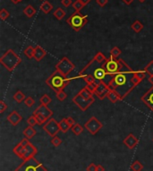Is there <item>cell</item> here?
Masks as SVG:
<instances>
[{
	"label": "cell",
	"instance_id": "53",
	"mask_svg": "<svg viewBox=\"0 0 153 171\" xmlns=\"http://www.w3.org/2000/svg\"><path fill=\"white\" fill-rule=\"evenodd\" d=\"M80 1L82 2V3L83 4V5H84V6H86V5H88V4H89V3H90V2H91L92 0H80Z\"/></svg>",
	"mask_w": 153,
	"mask_h": 171
},
{
	"label": "cell",
	"instance_id": "37",
	"mask_svg": "<svg viewBox=\"0 0 153 171\" xmlns=\"http://www.w3.org/2000/svg\"><path fill=\"white\" fill-rule=\"evenodd\" d=\"M72 6H73V7L74 8V10L77 11V12H81V10L84 7V5L82 4L80 0H76L74 3H73Z\"/></svg>",
	"mask_w": 153,
	"mask_h": 171
},
{
	"label": "cell",
	"instance_id": "39",
	"mask_svg": "<svg viewBox=\"0 0 153 171\" xmlns=\"http://www.w3.org/2000/svg\"><path fill=\"white\" fill-rule=\"evenodd\" d=\"M51 143L53 144V146H55V147H58V146H60L62 143V140L58 137V136H54V137H52V139H51Z\"/></svg>",
	"mask_w": 153,
	"mask_h": 171
},
{
	"label": "cell",
	"instance_id": "42",
	"mask_svg": "<svg viewBox=\"0 0 153 171\" xmlns=\"http://www.w3.org/2000/svg\"><path fill=\"white\" fill-rule=\"evenodd\" d=\"M135 76L138 78V79H140L141 81H143V79L146 77V72L144 71V70H140V71H135Z\"/></svg>",
	"mask_w": 153,
	"mask_h": 171
},
{
	"label": "cell",
	"instance_id": "12",
	"mask_svg": "<svg viewBox=\"0 0 153 171\" xmlns=\"http://www.w3.org/2000/svg\"><path fill=\"white\" fill-rule=\"evenodd\" d=\"M109 91L108 87V84H106L105 82H101L100 84H99L96 86V90L94 94H96L97 97L100 99H104L105 97H107L108 92Z\"/></svg>",
	"mask_w": 153,
	"mask_h": 171
},
{
	"label": "cell",
	"instance_id": "4",
	"mask_svg": "<svg viewBox=\"0 0 153 171\" xmlns=\"http://www.w3.org/2000/svg\"><path fill=\"white\" fill-rule=\"evenodd\" d=\"M22 62V58L13 49H8L0 57L1 64L9 72H13Z\"/></svg>",
	"mask_w": 153,
	"mask_h": 171
},
{
	"label": "cell",
	"instance_id": "8",
	"mask_svg": "<svg viewBox=\"0 0 153 171\" xmlns=\"http://www.w3.org/2000/svg\"><path fill=\"white\" fill-rule=\"evenodd\" d=\"M94 101H95L94 98L88 99H85L84 97H82L80 93H77L75 96L73 97V102L77 107H79V108H80L82 111L87 110V109L94 103Z\"/></svg>",
	"mask_w": 153,
	"mask_h": 171
},
{
	"label": "cell",
	"instance_id": "19",
	"mask_svg": "<svg viewBox=\"0 0 153 171\" xmlns=\"http://www.w3.org/2000/svg\"><path fill=\"white\" fill-rule=\"evenodd\" d=\"M36 134H37V131H36V129L34 128L33 126H28V127H26V128L23 130V135L25 136V138H27V139L31 140L32 139L35 135H36Z\"/></svg>",
	"mask_w": 153,
	"mask_h": 171
},
{
	"label": "cell",
	"instance_id": "1",
	"mask_svg": "<svg viewBox=\"0 0 153 171\" xmlns=\"http://www.w3.org/2000/svg\"><path fill=\"white\" fill-rule=\"evenodd\" d=\"M120 63V68L111 76L110 81L108 83V87L109 91H116L124 99L135 87L133 83L135 71L121 58Z\"/></svg>",
	"mask_w": 153,
	"mask_h": 171
},
{
	"label": "cell",
	"instance_id": "57",
	"mask_svg": "<svg viewBox=\"0 0 153 171\" xmlns=\"http://www.w3.org/2000/svg\"><path fill=\"white\" fill-rule=\"evenodd\" d=\"M22 0H21V2H22Z\"/></svg>",
	"mask_w": 153,
	"mask_h": 171
},
{
	"label": "cell",
	"instance_id": "16",
	"mask_svg": "<svg viewBox=\"0 0 153 171\" xmlns=\"http://www.w3.org/2000/svg\"><path fill=\"white\" fill-rule=\"evenodd\" d=\"M7 121L10 123L12 126H17L20 122H22V117L21 116L20 114L17 112V111H15V110H14V111H12L10 114L7 116Z\"/></svg>",
	"mask_w": 153,
	"mask_h": 171
},
{
	"label": "cell",
	"instance_id": "23",
	"mask_svg": "<svg viewBox=\"0 0 153 171\" xmlns=\"http://www.w3.org/2000/svg\"><path fill=\"white\" fill-rule=\"evenodd\" d=\"M36 9L31 6V5H29V6H27L24 9H23V14L28 17V18H31L32 16H34L35 14H36Z\"/></svg>",
	"mask_w": 153,
	"mask_h": 171
},
{
	"label": "cell",
	"instance_id": "51",
	"mask_svg": "<svg viewBox=\"0 0 153 171\" xmlns=\"http://www.w3.org/2000/svg\"><path fill=\"white\" fill-rule=\"evenodd\" d=\"M96 171H105V168L102 165H97V169Z\"/></svg>",
	"mask_w": 153,
	"mask_h": 171
},
{
	"label": "cell",
	"instance_id": "24",
	"mask_svg": "<svg viewBox=\"0 0 153 171\" xmlns=\"http://www.w3.org/2000/svg\"><path fill=\"white\" fill-rule=\"evenodd\" d=\"M59 126H60V131L63 132L64 134L65 133H67L72 128L71 126H70V125L67 123V121H66L65 118H63L61 121L59 122Z\"/></svg>",
	"mask_w": 153,
	"mask_h": 171
},
{
	"label": "cell",
	"instance_id": "54",
	"mask_svg": "<svg viewBox=\"0 0 153 171\" xmlns=\"http://www.w3.org/2000/svg\"><path fill=\"white\" fill-rule=\"evenodd\" d=\"M10 1L13 4H14V5H16V4H18V3L21 2V0H10Z\"/></svg>",
	"mask_w": 153,
	"mask_h": 171
},
{
	"label": "cell",
	"instance_id": "11",
	"mask_svg": "<svg viewBox=\"0 0 153 171\" xmlns=\"http://www.w3.org/2000/svg\"><path fill=\"white\" fill-rule=\"evenodd\" d=\"M102 127H103L102 123L96 117H92L84 124V128L87 129L92 135L96 134Z\"/></svg>",
	"mask_w": 153,
	"mask_h": 171
},
{
	"label": "cell",
	"instance_id": "41",
	"mask_svg": "<svg viewBox=\"0 0 153 171\" xmlns=\"http://www.w3.org/2000/svg\"><path fill=\"white\" fill-rule=\"evenodd\" d=\"M23 102H24V104H25L27 107H31L34 105L35 100H34V99H33L32 97H26V99H24V101H23Z\"/></svg>",
	"mask_w": 153,
	"mask_h": 171
},
{
	"label": "cell",
	"instance_id": "46",
	"mask_svg": "<svg viewBox=\"0 0 153 171\" xmlns=\"http://www.w3.org/2000/svg\"><path fill=\"white\" fill-rule=\"evenodd\" d=\"M96 169H97V165H95L94 163H91V164L87 167L86 171H96Z\"/></svg>",
	"mask_w": 153,
	"mask_h": 171
},
{
	"label": "cell",
	"instance_id": "45",
	"mask_svg": "<svg viewBox=\"0 0 153 171\" xmlns=\"http://www.w3.org/2000/svg\"><path fill=\"white\" fill-rule=\"evenodd\" d=\"M7 108V105L4 102V100H0V113H3Z\"/></svg>",
	"mask_w": 153,
	"mask_h": 171
},
{
	"label": "cell",
	"instance_id": "50",
	"mask_svg": "<svg viewBox=\"0 0 153 171\" xmlns=\"http://www.w3.org/2000/svg\"><path fill=\"white\" fill-rule=\"evenodd\" d=\"M20 143L22 144V146L26 147V146H27L29 143H31V142H30V140L27 139V138H24V139H22V141H21Z\"/></svg>",
	"mask_w": 153,
	"mask_h": 171
},
{
	"label": "cell",
	"instance_id": "58",
	"mask_svg": "<svg viewBox=\"0 0 153 171\" xmlns=\"http://www.w3.org/2000/svg\"><path fill=\"white\" fill-rule=\"evenodd\" d=\"M41 1H43V0H41Z\"/></svg>",
	"mask_w": 153,
	"mask_h": 171
},
{
	"label": "cell",
	"instance_id": "38",
	"mask_svg": "<svg viewBox=\"0 0 153 171\" xmlns=\"http://www.w3.org/2000/svg\"><path fill=\"white\" fill-rule=\"evenodd\" d=\"M144 71H145L148 75H150V76L153 75V61H151L149 64L144 67Z\"/></svg>",
	"mask_w": 153,
	"mask_h": 171
},
{
	"label": "cell",
	"instance_id": "21",
	"mask_svg": "<svg viewBox=\"0 0 153 171\" xmlns=\"http://www.w3.org/2000/svg\"><path fill=\"white\" fill-rule=\"evenodd\" d=\"M13 151H14V153L16 156H18L19 158L22 159V157H23L24 154H25V147L22 146L21 143H18V144L14 148Z\"/></svg>",
	"mask_w": 153,
	"mask_h": 171
},
{
	"label": "cell",
	"instance_id": "28",
	"mask_svg": "<svg viewBox=\"0 0 153 171\" xmlns=\"http://www.w3.org/2000/svg\"><path fill=\"white\" fill-rule=\"evenodd\" d=\"M53 15H54V16H55L58 21H61L62 19L64 18V16L65 15V12L63 10L61 7H58L57 10L54 12Z\"/></svg>",
	"mask_w": 153,
	"mask_h": 171
},
{
	"label": "cell",
	"instance_id": "13",
	"mask_svg": "<svg viewBox=\"0 0 153 171\" xmlns=\"http://www.w3.org/2000/svg\"><path fill=\"white\" fill-rule=\"evenodd\" d=\"M139 140L138 138L133 134H129L124 139V145L129 148V149H133L134 147H136V145L138 144Z\"/></svg>",
	"mask_w": 153,
	"mask_h": 171
},
{
	"label": "cell",
	"instance_id": "36",
	"mask_svg": "<svg viewBox=\"0 0 153 171\" xmlns=\"http://www.w3.org/2000/svg\"><path fill=\"white\" fill-rule=\"evenodd\" d=\"M56 97H57V99L59 101H64V100L66 99V98H67V93H65V91L62 90V91H59L56 92Z\"/></svg>",
	"mask_w": 153,
	"mask_h": 171
},
{
	"label": "cell",
	"instance_id": "56",
	"mask_svg": "<svg viewBox=\"0 0 153 171\" xmlns=\"http://www.w3.org/2000/svg\"><path fill=\"white\" fill-rule=\"evenodd\" d=\"M138 1H139L140 3H144V2H145L146 0H138Z\"/></svg>",
	"mask_w": 153,
	"mask_h": 171
},
{
	"label": "cell",
	"instance_id": "40",
	"mask_svg": "<svg viewBox=\"0 0 153 171\" xmlns=\"http://www.w3.org/2000/svg\"><path fill=\"white\" fill-rule=\"evenodd\" d=\"M9 15H10V14H9L8 11L6 10L5 8L1 9V11H0V18H1V20L6 21L9 17Z\"/></svg>",
	"mask_w": 153,
	"mask_h": 171
},
{
	"label": "cell",
	"instance_id": "32",
	"mask_svg": "<svg viewBox=\"0 0 153 171\" xmlns=\"http://www.w3.org/2000/svg\"><path fill=\"white\" fill-rule=\"evenodd\" d=\"M93 58H94L95 60H97L98 62L102 63V64H104V63L106 62V60L108 59V58L106 57V56L102 53V52H98V53L94 56V57H93Z\"/></svg>",
	"mask_w": 153,
	"mask_h": 171
},
{
	"label": "cell",
	"instance_id": "31",
	"mask_svg": "<svg viewBox=\"0 0 153 171\" xmlns=\"http://www.w3.org/2000/svg\"><path fill=\"white\" fill-rule=\"evenodd\" d=\"M131 169L133 171H142L143 169V165L139 161H136L131 165Z\"/></svg>",
	"mask_w": 153,
	"mask_h": 171
},
{
	"label": "cell",
	"instance_id": "52",
	"mask_svg": "<svg viewBox=\"0 0 153 171\" xmlns=\"http://www.w3.org/2000/svg\"><path fill=\"white\" fill-rule=\"evenodd\" d=\"M122 1L124 4H126V5H131L134 0H122Z\"/></svg>",
	"mask_w": 153,
	"mask_h": 171
},
{
	"label": "cell",
	"instance_id": "44",
	"mask_svg": "<svg viewBox=\"0 0 153 171\" xmlns=\"http://www.w3.org/2000/svg\"><path fill=\"white\" fill-rule=\"evenodd\" d=\"M85 88H86L87 90H89V91H90L92 93L94 94L95 90H96V85H95V84H86Z\"/></svg>",
	"mask_w": 153,
	"mask_h": 171
},
{
	"label": "cell",
	"instance_id": "22",
	"mask_svg": "<svg viewBox=\"0 0 153 171\" xmlns=\"http://www.w3.org/2000/svg\"><path fill=\"white\" fill-rule=\"evenodd\" d=\"M53 9V6L51 5L49 1H44L41 5V10L45 14H48L50 13V11Z\"/></svg>",
	"mask_w": 153,
	"mask_h": 171
},
{
	"label": "cell",
	"instance_id": "7",
	"mask_svg": "<svg viewBox=\"0 0 153 171\" xmlns=\"http://www.w3.org/2000/svg\"><path fill=\"white\" fill-rule=\"evenodd\" d=\"M55 68L57 71L60 72L63 75L68 76V75L75 68V64L71 62L68 59V57L64 56L62 57L61 60H59V62L55 65Z\"/></svg>",
	"mask_w": 153,
	"mask_h": 171
},
{
	"label": "cell",
	"instance_id": "15",
	"mask_svg": "<svg viewBox=\"0 0 153 171\" xmlns=\"http://www.w3.org/2000/svg\"><path fill=\"white\" fill-rule=\"evenodd\" d=\"M37 152H38V149L33 144L29 143L25 147V154H24V156L22 157V160L27 161V160H29L31 158H33V157H35V155L37 154Z\"/></svg>",
	"mask_w": 153,
	"mask_h": 171
},
{
	"label": "cell",
	"instance_id": "43",
	"mask_svg": "<svg viewBox=\"0 0 153 171\" xmlns=\"http://www.w3.org/2000/svg\"><path fill=\"white\" fill-rule=\"evenodd\" d=\"M27 124H28V126H34L38 125L37 120H36V118H35V117H34L33 115L31 116L30 118H28V119H27Z\"/></svg>",
	"mask_w": 153,
	"mask_h": 171
},
{
	"label": "cell",
	"instance_id": "2",
	"mask_svg": "<svg viewBox=\"0 0 153 171\" xmlns=\"http://www.w3.org/2000/svg\"><path fill=\"white\" fill-rule=\"evenodd\" d=\"M86 75L92 76L95 79L94 84L96 86L99 84H100L101 82H105L106 84H108L111 79L104 67V64L98 62L94 58H92V60L82 68L79 74V76L81 78Z\"/></svg>",
	"mask_w": 153,
	"mask_h": 171
},
{
	"label": "cell",
	"instance_id": "3",
	"mask_svg": "<svg viewBox=\"0 0 153 171\" xmlns=\"http://www.w3.org/2000/svg\"><path fill=\"white\" fill-rule=\"evenodd\" d=\"M72 80L73 78H68L67 76L62 75L60 72L56 71L46 80V84L53 91L57 92L59 91L64 90L71 83Z\"/></svg>",
	"mask_w": 153,
	"mask_h": 171
},
{
	"label": "cell",
	"instance_id": "49",
	"mask_svg": "<svg viewBox=\"0 0 153 171\" xmlns=\"http://www.w3.org/2000/svg\"><path fill=\"white\" fill-rule=\"evenodd\" d=\"M61 4L65 7H68L71 5H73L72 4V0H61Z\"/></svg>",
	"mask_w": 153,
	"mask_h": 171
},
{
	"label": "cell",
	"instance_id": "26",
	"mask_svg": "<svg viewBox=\"0 0 153 171\" xmlns=\"http://www.w3.org/2000/svg\"><path fill=\"white\" fill-rule=\"evenodd\" d=\"M14 99L17 102V103H22V101H24V99H26L25 94L22 91H17L14 94Z\"/></svg>",
	"mask_w": 153,
	"mask_h": 171
},
{
	"label": "cell",
	"instance_id": "6",
	"mask_svg": "<svg viewBox=\"0 0 153 171\" xmlns=\"http://www.w3.org/2000/svg\"><path fill=\"white\" fill-rule=\"evenodd\" d=\"M15 171H48V169L33 157L27 161H23Z\"/></svg>",
	"mask_w": 153,
	"mask_h": 171
},
{
	"label": "cell",
	"instance_id": "17",
	"mask_svg": "<svg viewBox=\"0 0 153 171\" xmlns=\"http://www.w3.org/2000/svg\"><path fill=\"white\" fill-rule=\"evenodd\" d=\"M34 113H39L43 115L45 118H47L48 120L50 119L51 117L53 116V111L51 110L50 108H49L48 106H45V105H40L39 107H37L35 110H34Z\"/></svg>",
	"mask_w": 153,
	"mask_h": 171
},
{
	"label": "cell",
	"instance_id": "33",
	"mask_svg": "<svg viewBox=\"0 0 153 171\" xmlns=\"http://www.w3.org/2000/svg\"><path fill=\"white\" fill-rule=\"evenodd\" d=\"M24 55L27 56V58L31 59V58H33L34 57V48L31 47V46H29L25 49L24 50Z\"/></svg>",
	"mask_w": 153,
	"mask_h": 171
},
{
	"label": "cell",
	"instance_id": "5",
	"mask_svg": "<svg viewBox=\"0 0 153 171\" xmlns=\"http://www.w3.org/2000/svg\"><path fill=\"white\" fill-rule=\"evenodd\" d=\"M66 22L70 25V27L73 31L79 32L88 22V16L81 14V12L75 11L66 20Z\"/></svg>",
	"mask_w": 153,
	"mask_h": 171
},
{
	"label": "cell",
	"instance_id": "35",
	"mask_svg": "<svg viewBox=\"0 0 153 171\" xmlns=\"http://www.w3.org/2000/svg\"><path fill=\"white\" fill-rule=\"evenodd\" d=\"M121 53H122V51L120 50V49L118 47H114L110 51V56L114 58H118Z\"/></svg>",
	"mask_w": 153,
	"mask_h": 171
},
{
	"label": "cell",
	"instance_id": "10",
	"mask_svg": "<svg viewBox=\"0 0 153 171\" xmlns=\"http://www.w3.org/2000/svg\"><path fill=\"white\" fill-rule=\"evenodd\" d=\"M43 129L45 130V132L50 135L52 137L56 136L57 134V133L60 131V126H59V122H57L56 119L50 118L49 119L46 124H44Z\"/></svg>",
	"mask_w": 153,
	"mask_h": 171
},
{
	"label": "cell",
	"instance_id": "25",
	"mask_svg": "<svg viewBox=\"0 0 153 171\" xmlns=\"http://www.w3.org/2000/svg\"><path fill=\"white\" fill-rule=\"evenodd\" d=\"M131 29H132L134 32L139 33V32H141V31L143 29V24L140 21L136 20V21H134L133 23H132V25H131Z\"/></svg>",
	"mask_w": 153,
	"mask_h": 171
},
{
	"label": "cell",
	"instance_id": "30",
	"mask_svg": "<svg viewBox=\"0 0 153 171\" xmlns=\"http://www.w3.org/2000/svg\"><path fill=\"white\" fill-rule=\"evenodd\" d=\"M79 93H80L82 97H84L85 99H92V98H93V93H92V92H91L89 90H87L85 87H84V88H82V90L79 91Z\"/></svg>",
	"mask_w": 153,
	"mask_h": 171
},
{
	"label": "cell",
	"instance_id": "29",
	"mask_svg": "<svg viewBox=\"0 0 153 171\" xmlns=\"http://www.w3.org/2000/svg\"><path fill=\"white\" fill-rule=\"evenodd\" d=\"M72 132L75 134V135H80L81 134H82V132H83V126H82L80 124H75L73 127L71 128Z\"/></svg>",
	"mask_w": 153,
	"mask_h": 171
},
{
	"label": "cell",
	"instance_id": "34",
	"mask_svg": "<svg viewBox=\"0 0 153 171\" xmlns=\"http://www.w3.org/2000/svg\"><path fill=\"white\" fill-rule=\"evenodd\" d=\"M51 101H52V99H51V98L48 94H44L40 99V102H41V105H45V106H48L49 104H50Z\"/></svg>",
	"mask_w": 153,
	"mask_h": 171
},
{
	"label": "cell",
	"instance_id": "18",
	"mask_svg": "<svg viewBox=\"0 0 153 171\" xmlns=\"http://www.w3.org/2000/svg\"><path fill=\"white\" fill-rule=\"evenodd\" d=\"M46 55H47V51L43 48H41V46L38 45L34 48V57L33 58L36 61L40 62L41 60H42L46 56Z\"/></svg>",
	"mask_w": 153,
	"mask_h": 171
},
{
	"label": "cell",
	"instance_id": "48",
	"mask_svg": "<svg viewBox=\"0 0 153 171\" xmlns=\"http://www.w3.org/2000/svg\"><path fill=\"white\" fill-rule=\"evenodd\" d=\"M65 119H66V121H67V123L70 125V126L71 127H73L75 124H76V122L74 121V119L73 118H71V117H68V118H65Z\"/></svg>",
	"mask_w": 153,
	"mask_h": 171
},
{
	"label": "cell",
	"instance_id": "9",
	"mask_svg": "<svg viewBox=\"0 0 153 171\" xmlns=\"http://www.w3.org/2000/svg\"><path fill=\"white\" fill-rule=\"evenodd\" d=\"M120 58H114L111 56L106 60V62L104 63V67L110 78L120 68Z\"/></svg>",
	"mask_w": 153,
	"mask_h": 171
},
{
	"label": "cell",
	"instance_id": "47",
	"mask_svg": "<svg viewBox=\"0 0 153 171\" xmlns=\"http://www.w3.org/2000/svg\"><path fill=\"white\" fill-rule=\"evenodd\" d=\"M96 2L100 7H104L108 3V0H96Z\"/></svg>",
	"mask_w": 153,
	"mask_h": 171
},
{
	"label": "cell",
	"instance_id": "14",
	"mask_svg": "<svg viewBox=\"0 0 153 171\" xmlns=\"http://www.w3.org/2000/svg\"><path fill=\"white\" fill-rule=\"evenodd\" d=\"M142 100L153 112V86L142 97Z\"/></svg>",
	"mask_w": 153,
	"mask_h": 171
},
{
	"label": "cell",
	"instance_id": "55",
	"mask_svg": "<svg viewBox=\"0 0 153 171\" xmlns=\"http://www.w3.org/2000/svg\"><path fill=\"white\" fill-rule=\"evenodd\" d=\"M149 82L152 84L153 86V75H151V76H150V78H149Z\"/></svg>",
	"mask_w": 153,
	"mask_h": 171
},
{
	"label": "cell",
	"instance_id": "27",
	"mask_svg": "<svg viewBox=\"0 0 153 171\" xmlns=\"http://www.w3.org/2000/svg\"><path fill=\"white\" fill-rule=\"evenodd\" d=\"M32 115L35 117L36 120H37L38 125H40V126H42L43 124H46V122L48 121V119L45 118L43 115H41V114H39V113H34V112H33Z\"/></svg>",
	"mask_w": 153,
	"mask_h": 171
},
{
	"label": "cell",
	"instance_id": "20",
	"mask_svg": "<svg viewBox=\"0 0 153 171\" xmlns=\"http://www.w3.org/2000/svg\"><path fill=\"white\" fill-rule=\"evenodd\" d=\"M108 99L112 102V103H116V102H118L119 100H122V99H121V97L119 96V94L116 91H109L108 92Z\"/></svg>",
	"mask_w": 153,
	"mask_h": 171
}]
</instances>
